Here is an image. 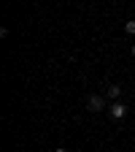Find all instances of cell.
<instances>
[{
	"instance_id": "obj_1",
	"label": "cell",
	"mask_w": 135,
	"mask_h": 152,
	"mask_svg": "<svg viewBox=\"0 0 135 152\" xmlns=\"http://www.w3.org/2000/svg\"><path fill=\"white\" fill-rule=\"evenodd\" d=\"M108 114H111L113 120H124V117H127V106H124L122 101H113V103L108 106Z\"/></svg>"
},
{
	"instance_id": "obj_2",
	"label": "cell",
	"mask_w": 135,
	"mask_h": 152,
	"mask_svg": "<svg viewBox=\"0 0 135 152\" xmlns=\"http://www.w3.org/2000/svg\"><path fill=\"white\" fill-rule=\"evenodd\" d=\"M87 109H89V111H103V109H105V98H103V95H89Z\"/></svg>"
},
{
	"instance_id": "obj_3",
	"label": "cell",
	"mask_w": 135,
	"mask_h": 152,
	"mask_svg": "<svg viewBox=\"0 0 135 152\" xmlns=\"http://www.w3.org/2000/svg\"><path fill=\"white\" fill-rule=\"evenodd\" d=\"M105 95H108L111 101H119V95H122V87H119V84H108V92H105Z\"/></svg>"
},
{
	"instance_id": "obj_4",
	"label": "cell",
	"mask_w": 135,
	"mask_h": 152,
	"mask_svg": "<svg viewBox=\"0 0 135 152\" xmlns=\"http://www.w3.org/2000/svg\"><path fill=\"white\" fill-rule=\"evenodd\" d=\"M124 33L127 35H135V22H124Z\"/></svg>"
},
{
	"instance_id": "obj_5",
	"label": "cell",
	"mask_w": 135,
	"mask_h": 152,
	"mask_svg": "<svg viewBox=\"0 0 135 152\" xmlns=\"http://www.w3.org/2000/svg\"><path fill=\"white\" fill-rule=\"evenodd\" d=\"M54 152H68V149H65V147H57V149H54Z\"/></svg>"
},
{
	"instance_id": "obj_6",
	"label": "cell",
	"mask_w": 135,
	"mask_h": 152,
	"mask_svg": "<svg viewBox=\"0 0 135 152\" xmlns=\"http://www.w3.org/2000/svg\"><path fill=\"white\" fill-rule=\"evenodd\" d=\"M132 57H135V46H132Z\"/></svg>"
}]
</instances>
